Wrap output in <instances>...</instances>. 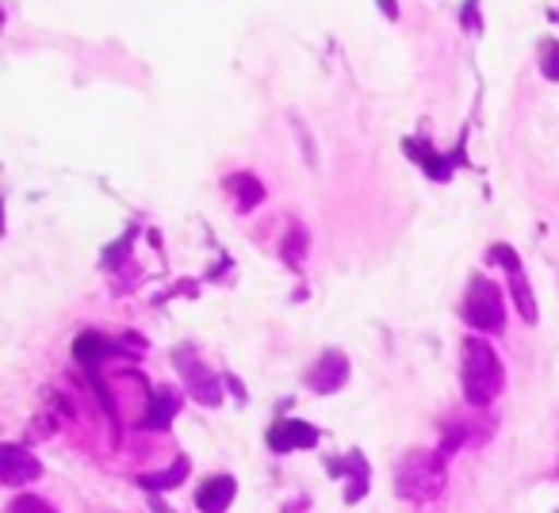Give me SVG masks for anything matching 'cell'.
<instances>
[{
    "label": "cell",
    "instance_id": "obj_5",
    "mask_svg": "<svg viewBox=\"0 0 559 513\" xmlns=\"http://www.w3.org/2000/svg\"><path fill=\"white\" fill-rule=\"evenodd\" d=\"M345 380H349V360L337 349L322 353L319 365L307 372V383H311V391H319V395H330V391L345 387Z\"/></svg>",
    "mask_w": 559,
    "mask_h": 513
},
{
    "label": "cell",
    "instance_id": "obj_14",
    "mask_svg": "<svg viewBox=\"0 0 559 513\" xmlns=\"http://www.w3.org/2000/svg\"><path fill=\"white\" fill-rule=\"evenodd\" d=\"M230 188L241 195V200H238L241 207H253V203L261 200V184H257L253 177H234V180H230Z\"/></svg>",
    "mask_w": 559,
    "mask_h": 513
},
{
    "label": "cell",
    "instance_id": "obj_15",
    "mask_svg": "<svg viewBox=\"0 0 559 513\" xmlns=\"http://www.w3.org/2000/svg\"><path fill=\"white\" fill-rule=\"evenodd\" d=\"M9 513H55L50 510L43 498H32V494H24V498H16V502L9 505Z\"/></svg>",
    "mask_w": 559,
    "mask_h": 513
},
{
    "label": "cell",
    "instance_id": "obj_13",
    "mask_svg": "<svg viewBox=\"0 0 559 513\" xmlns=\"http://www.w3.org/2000/svg\"><path fill=\"white\" fill-rule=\"evenodd\" d=\"M173 410H177V403H173L169 395H157L154 403H150V418L142 421V426H146V429H169Z\"/></svg>",
    "mask_w": 559,
    "mask_h": 513
},
{
    "label": "cell",
    "instance_id": "obj_10",
    "mask_svg": "<svg viewBox=\"0 0 559 513\" xmlns=\"http://www.w3.org/2000/svg\"><path fill=\"white\" fill-rule=\"evenodd\" d=\"M73 353H78V360L88 368V372H96V368H100L104 360H108L111 353H116V345L104 342L100 334H81V337H78V345H73Z\"/></svg>",
    "mask_w": 559,
    "mask_h": 513
},
{
    "label": "cell",
    "instance_id": "obj_6",
    "mask_svg": "<svg viewBox=\"0 0 559 513\" xmlns=\"http://www.w3.org/2000/svg\"><path fill=\"white\" fill-rule=\"evenodd\" d=\"M319 444V429L307 426V421H276V426L269 429V449L272 452H296V449H314Z\"/></svg>",
    "mask_w": 559,
    "mask_h": 513
},
{
    "label": "cell",
    "instance_id": "obj_3",
    "mask_svg": "<svg viewBox=\"0 0 559 513\" xmlns=\"http://www.w3.org/2000/svg\"><path fill=\"white\" fill-rule=\"evenodd\" d=\"M502 296H498V288L490 281H483V276H475L472 281V291H467L464 299V322L475 330H490V334H498L502 330Z\"/></svg>",
    "mask_w": 559,
    "mask_h": 513
},
{
    "label": "cell",
    "instance_id": "obj_8",
    "mask_svg": "<svg viewBox=\"0 0 559 513\" xmlns=\"http://www.w3.org/2000/svg\"><path fill=\"white\" fill-rule=\"evenodd\" d=\"M234 494H238V482H234L230 475H215V479H207L195 490V505H200L203 513H226Z\"/></svg>",
    "mask_w": 559,
    "mask_h": 513
},
{
    "label": "cell",
    "instance_id": "obj_2",
    "mask_svg": "<svg viewBox=\"0 0 559 513\" xmlns=\"http://www.w3.org/2000/svg\"><path fill=\"white\" fill-rule=\"evenodd\" d=\"M444 487V460L441 452H406L395 475V490L411 502H429Z\"/></svg>",
    "mask_w": 559,
    "mask_h": 513
},
{
    "label": "cell",
    "instance_id": "obj_9",
    "mask_svg": "<svg viewBox=\"0 0 559 513\" xmlns=\"http://www.w3.org/2000/svg\"><path fill=\"white\" fill-rule=\"evenodd\" d=\"M177 368L185 372V383H188V391H192L200 403H218V383H215V375L211 372H203L200 365H195L188 353H177Z\"/></svg>",
    "mask_w": 559,
    "mask_h": 513
},
{
    "label": "cell",
    "instance_id": "obj_12",
    "mask_svg": "<svg viewBox=\"0 0 559 513\" xmlns=\"http://www.w3.org/2000/svg\"><path fill=\"white\" fill-rule=\"evenodd\" d=\"M185 475H188V460H177V464L169 467V472H162V475H142V487H150V490H169V487H177V482H185Z\"/></svg>",
    "mask_w": 559,
    "mask_h": 513
},
{
    "label": "cell",
    "instance_id": "obj_1",
    "mask_svg": "<svg viewBox=\"0 0 559 513\" xmlns=\"http://www.w3.org/2000/svg\"><path fill=\"white\" fill-rule=\"evenodd\" d=\"M502 360L495 357L487 342L479 337H467L464 342V395L472 406H490L498 395H502Z\"/></svg>",
    "mask_w": 559,
    "mask_h": 513
},
{
    "label": "cell",
    "instance_id": "obj_4",
    "mask_svg": "<svg viewBox=\"0 0 559 513\" xmlns=\"http://www.w3.org/2000/svg\"><path fill=\"white\" fill-rule=\"evenodd\" d=\"M39 475H43V464L27 449H20V444H4V449H0V479L9 482V487L32 482V479H39Z\"/></svg>",
    "mask_w": 559,
    "mask_h": 513
},
{
    "label": "cell",
    "instance_id": "obj_7",
    "mask_svg": "<svg viewBox=\"0 0 559 513\" xmlns=\"http://www.w3.org/2000/svg\"><path fill=\"white\" fill-rule=\"evenodd\" d=\"M490 256H498V261L506 265V273H510V288H513V299H518L521 319H525V322H536V299H533V291H528V281H525V273H521V265H518V256H513V249L495 246V249H490Z\"/></svg>",
    "mask_w": 559,
    "mask_h": 513
},
{
    "label": "cell",
    "instance_id": "obj_11",
    "mask_svg": "<svg viewBox=\"0 0 559 513\" xmlns=\"http://www.w3.org/2000/svg\"><path fill=\"white\" fill-rule=\"evenodd\" d=\"M330 472H349L353 482H349V490H345V498H349V502H357V498L368 490V464H365V456H360V452H349L345 460H334V464H330Z\"/></svg>",
    "mask_w": 559,
    "mask_h": 513
}]
</instances>
